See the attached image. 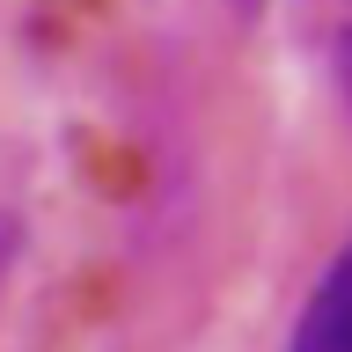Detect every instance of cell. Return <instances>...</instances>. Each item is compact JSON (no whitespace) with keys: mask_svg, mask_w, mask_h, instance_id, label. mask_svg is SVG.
<instances>
[{"mask_svg":"<svg viewBox=\"0 0 352 352\" xmlns=\"http://www.w3.org/2000/svg\"><path fill=\"white\" fill-rule=\"evenodd\" d=\"M286 352H352V242L338 250V264H330L323 279H316V294H308Z\"/></svg>","mask_w":352,"mask_h":352,"instance_id":"6da1fadb","label":"cell"},{"mask_svg":"<svg viewBox=\"0 0 352 352\" xmlns=\"http://www.w3.org/2000/svg\"><path fill=\"white\" fill-rule=\"evenodd\" d=\"M345 88H352V37H345Z\"/></svg>","mask_w":352,"mask_h":352,"instance_id":"7a4b0ae2","label":"cell"},{"mask_svg":"<svg viewBox=\"0 0 352 352\" xmlns=\"http://www.w3.org/2000/svg\"><path fill=\"white\" fill-rule=\"evenodd\" d=\"M0 250H8V242H0Z\"/></svg>","mask_w":352,"mask_h":352,"instance_id":"3957f363","label":"cell"}]
</instances>
